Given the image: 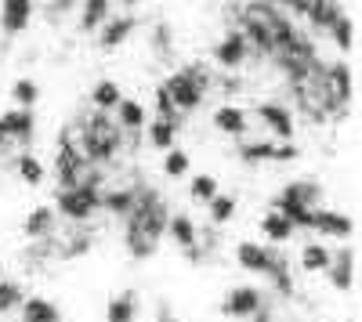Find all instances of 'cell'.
Wrapping results in <instances>:
<instances>
[{"label": "cell", "mask_w": 362, "mask_h": 322, "mask_svg": "<svg viewBox=\"0 0 362 322\" xmlns=\"http://www.w3.org/2000/svg\"><path fill=\"white\" fill-rule=\"evenodd\" d=\"M124 217H127V228H124V246H127V254H131L134 261H148V257L156 254L160 239L167 236V217H170V210H167L163 196L153 192V189L138 192V196H134V207H131Z\"/></svg>", "instance_id": "1"}, {"label": "cell", "mask_w": 362, "mask_h": 322, "mask_svg": "<svg viewBox=\"0 0 362 322\" xmlns=\"http://www.w3.org/2000/svg\"><path fill=\"white\" fill-rule=\"evenodd\" d=\"M76 145H80V156L87 163H105V160L116 156L119 145H124V131H119L116 120H109V116L98 109L95 116H87V120L80 124Z\"/></svg>", "instance_id": "2"}, {"label": "cell", "mask_w": 362, "mask_h": 322, "mask_svg": "<svg viewBox=\"0 0 362 322\" xmlns=\"http://www.w3.org/2000/svg\"><path fill=\"white\" fill-rule=\"evenodd\" d=\"M210 83H214L210 69H206V66H199V62H192V66H185V69L170 73L163 87H167V95H170V102H174V109H177V112H192V109H199V105H203L206 87H210Z\"/></svg>", "instance_id": "3"}, {"label": "cell", "mask_w": 362, "mask_h": 322, "mask_svg": "<svg viewBox=\"0 0 362 322\" xmlns=\"http://www.w3.org/2000/svg\"><path fill=\"white\" fill-rule=\"evenodd\" d=\"M54 170H58V189H73V185L83 181L87 160L80 156L76 127H66L62 134H58V145H54Z\"/></svg>", "instance_id": "4"}, {"label": "cell", "mask_w": 362, "mask_h": 322, "mask_svg": "<svg viewBox=\"0 0 362 322\" xmlns=\"http://www.w3.org/2000/svg\"><path fill=\"white\" fill-rule=\"evenodd\" d=\"M98 207H102L98 181L83 178V181H80V185H73V189H58V214L69 217V221H76V225H83L90 214L98 210Z\"/></svg>", "instance_id": "5"}, {"label": "cell", "mask_w": 362, "mask_h": 322, "mask_svg": "<svg viewBox=\"0 0 362 322\" xmlns=\"http://www.w3.org/2000/svg\"><path fill=\"white\" fill-rule=\"evenodd\" d=\"M235 265L247 268V272H257V275H268L272 268L279 265V254L261 246V243H239L235 246Z\"/></svg>", "instance_id": "6"}, {"label": "cell", "mask_w": 362, "mask_h": 322, "mask_svg": "<svg viewBox=\"0 0 362 322\" xmlns=\"http://www.w3.org/2000/svg\"><path fill=\"white\" fill-rule=\"evenodd\" d=\"M261 308V290L257 286H235L221 301V315L225 318H250Z\"/></svg>", "instance_id": "7"}, {"label": "cell", "mask_w": 362, "mask_h": 322, "mask_svg": "<svg viewBox=\"0 0 362 322\" xmlns=\"http://www.w3.org/2000/svg\"><path fill=\"white\" fill-rule=\"evenodd\" d=\"M247 54H250L247 37L239 33V29H232V33H225V40L214 47V62H218L221 69H239V66L247 62Z\"/></svg>", "instance_id": "8"}, {"label": "cell", "mask_w": 362, "mask_h": 322, "mask_svg": "<svg viewBox=\"0 0 362 322\" xmlns=\"http://www.w3.org/2000/svg\"><path fill=\"white\" fill-rule=\"evenodd\" d=\"M322 76H326V91H329V98L337 102L341 112H348V105H351V69H348V62L326 66Z\"/></svg>", "instance_id": "9"}, {"label": "cell", "mask_w": 362, "mask_h": 322, "mask_svg": "<svg viewBox=\"0 0 362 322\" xmlns=\"http://www.w3.org/2000/svg\"><path fill=\"white\" fill-rule=\"evenodd\" d=\"M326 275H329V282H334V290L348 294L351 282H355V250H351V246H344V250H337V254H329Z\"/></svg>", "instance_id": "10"}, {"label": "cell", "mask_w": 362, "mask_h": 322, "mask_svg": "<svg viewBox=\"0 0 362 322\" xmlns=\"http://www.w3.org/2000/svg\"><path fill=\"white\" fill-rule=\"evenodd\" d=\"M33 18V0H0V29L4 33H22Z\"/></svg>", "instance_id": "11"}, {"label": "cell", "mask_w": 362, "mask_h": 322, "mask_svg": "<svg viewBox=\"0 0 362 322\" xmlns=\"http://www.w3.org/2000/svg\"><path fill=\"white\" fill-rule=\"evenodd\" d=\"M257 116H261V124H264L272 134H279L283 141L293 138V112H290V109H283V105H276V102H261V105H257Z\"/></svg>", "instance_id": "12"}, {"label": "cell", "mask_w": 362, "mask_h": 322, "mask_svg": "<svg viewBox=\"0 0 362 322\" xmlns=\"http://www.w3.org/2000/svg\"><path fill=\"white\" fill-rule=\"evenodd\" d=\"M308 228L312 232H322V236H334V239H348L351 232H355L351 217H344L337 210H312V225Z\"/></svg>", "instance_id": "13"}, {"label": "cell", "mask_w": 362, "mask_h": 322, "mask_svg": "<svg viewBox=\"0 0 362 322\" xmlns=\"http://www.w3.org/2000/svg\"><path fill=\"white\" fill-rule=\"evenodd\" d=\"M0 127H4V134L11 138V141H29L33 138V131H37V124H33V109H11V112H4L0 116Z\"/></svg>", "instance_id": "14"}, {"label": "cell", "mask_w": 362, "mask_h": 322, "mask_svg": "<svg viewBox=\"0 0 362 322\" xmlns=\"http://www.w3.org/2000/svg\"><path fill=\"white\" fill-rule=\"evenodd\" d=\"M167 232H170V239L196 261V239H199L196 221H192L189 214H174V217H167Z\"/></svg>", "instance_id": "15"}, {"label": "cell", "mask_w": 362, "mask_h": 322, "mask_svg": "<svg viewBox=\"0 0 362 322\" xmlns=\"http://www.w3.org/2000/svg\"><path fill=\"white\" fill-rule=\"evenodd\" d=\"M90 246H95V236L87 228H73L69 236H62V243L54 246V257L58 261H73V257H83Z\"/></svg>", "instance_id": "16"}, {"label": "cell", "mask_w": 362, "mask_h": 322, "mask_svg": "<svg viewBox=\"0 0 362 322\" xmlns=\"http://www.w3.org/2000/svg\"><path fill=\"white\" fill-rule=\"evenodd\" d=\"M134 15H119V18H112V22H105V29L98 33V44L105 47V51H116L119 44H124L131 33H134Z\"/></svg>", "instance_id": "17"}, {"label": "cell", "mask_w": 362, "mask_h": 322, "mask_svg": "<svg viewBox=\"0 0 362 322\" xmlns=\"http://www.w3.org/2000/svg\"><path fill=\"white\" fill-rule=\"evenodd\" d=\"M341 15H344L341 11V0H312L308 11H305V18L312 22V29H319V33H326V29L334 25Z\"/></svg>", "instance_id": "18"}, {"label": "cell", "mask_w": 362, "mask_h": 322, "mask_svg": "<svg viewBox=\"0 0 362 322\" xmlns=\"http://www.w3.org/2000/svg\"><path fill=\"white\" fill-rule=\"evenodd\" d=\"M51 232H54V210L51 207H33V210H29V217L22 225L25 239H47Z\"/></svg>", "instance_id": "19"}, {"label": "cell", "mask_w": 362, "mask_h": 322, "mask_svg": "<svg viewBox=\"0 0 362 322\" xmlns=\"http://www.w3.org/2000/svg\"><path fill=\"white\" fill-rule=\"evenodd\" d=\"M22 322H62V311L47 297H22Z\"/></svg>", "instance_id": "20"}, {"label": "cell", "mask_w": 362, "mask_h": 322, "mask_svg": "<svg viewBox=\"0 0 362 322\" xmlns=\"http://www.w3.org/2000/svg\"><path fill=\"white\" fill-rule=\"evenodd\" d=\"M214 127H218L221 134H232V138L247 134V112L239 109V105H221V109L214 112Z\"/></svg>", "instance_id": "21"}, {"label": "cell", "mask_w": 362, "mask_h": 322, "mask_svg": "<svg viewBox=\"0 0 362 322\" xmlns=\"http://www.w3.org/2000/svg\"><path fill=\"white\" fill-rule=\"evenodd\" d=\"M138 315V297L134 290H124V294H116L105 308V322H134Z\"/></svg>", "instance_id": "22"}, {"label": "cell", "mask_w": 362, "mask_h": 322, "mask_svg": "<svg viewBox=\"0 0 362 322\" xmlns=\"http://www.w3.org/2000/svg\"><path fill=\"white\" fill-rule=\"evenodd\" d=\"M177 131H181V124L156 116V120H148V145H153V149H163V153H167V149H174Z\"/></svg>", "instance_id": "23"}, {"label": "cell", "mask_w": 362, "mask_h": 322, "mask_svg": "<svg viewBox=\"0 0 362 322\" xmlns=\"http://www.w3.org/2000/svg\"><path fill=\"white\" fill-rule=\"evenodd\" d=\"M279 196H286V199H293V203H305V207H315V203L322 199V185H319V181H308V178H297V181H290Z\"/></svg>", "instance_id": "24"}, {"label": "cell", "mask_w": 362, "mask_h": 322, "mask_svg": "<svg viewBox=\"0 0 362 322\" xmlns=\"http://www.w3.org/2000/svg\"><path fill=\"white\" fill-rule=\"evenodd\" d=\"M112 0H83L80 4V33H95V29L105 22Z\"/></svg>", "instance_id": "25"}, {"label": "cell", "mask_w": 362, "mask_h": 322, "mask_svg": "<svg viewBox=\"0 0 362 322\" xmlns=\"http://www.w3.org/2000/svg\"><path fill=\"white\" fill-rule=\"evenodd\" d=\"M116 116H119V120H116L119 131H134V134H138V131L145 127V109H141L134 98H119V102H116Z\"/></svg>", "instance_id": "26"}, {"label": "cell", "mask_w": 362, "mask_h": 322, "mask_svg": "<svg viewBox=\"0 0 362 322\" xmlns=\"http://www.w3.org/2000/svg\"><path fill=\"white\" fill-rule=\"evenodd\" d=\"M261 232L272 239V243H286V239H293V225L283 217V214H276V210H268L264 217H261Z\"/></svg>", "instance_id": "27"}, {"label": "cell", "mask_w": 362, "mask_h": 322, "mask_svg": "<svg viewBox=\"0 0 362 322\" xmlns=\"http://www.w3.org/2000/svg\"><path fill=\"white\" fill-rule=\"evenodd\" d=\"M134 196H138V192H131V189H112V192L102 196V207H98V210H109V214H116V217H124V214L134 207Z\"/></svg>", "instance_id": "28"}, {"label": "cell", "mask_w": 362, "mask_h": 322, "mask_svg": "<svg viewBox=\"0 0 362 322\" xmlns=\"http://www.w3.org/2000/svg\"><path fill=\"white\" fill-rule=\"evenodd\" d=\"M239 160H243V163H272V160H276V141L239 145Z\"/></svg>", "instance_id": "29"}, {"label": "cell", "mask_w": 362, "mask_h": 322, "mask_svg": "<svg viewBox=\"0 0 362 322\" xmlns=\"http://www.w3.org/2000/svg\"><path fill=\"white\" fill-rule=\"evenodd\" d=\"M90 102H95V109H102V112L116 109V102H119V87H116L112 80H98L95 87H90Z\"/></svg>", "instance_id": "30"}, {"label": "cell", "mask_w": 362, "mask_h": 322, "mask_svg": "<svg viewBox=\"0 0 362 322\" xmlns=\"http://www.w3.org/2000/svg\"><path fill=\"white\" fill-rule=\"evenodd\" d=\"M206 214H210V221H214V225H225V221H232V217H235V196H225V192H218L214 199L206 203Z\"/></svg>", "instance_id": "31"}, {"label": "cell", "mask_w": 362, "mask_h": 322, "mask_svg": "<svg viewBox=\"0 0 362 322\" xmlns=\"http://www.w3.org/2000/svg\"><path fill=\"white\" fill-rule=\"evenodd\" d=\"M326 265H329V250L322 243H308L300 250V268L305 272H326Z\"/></svg>", "instance_id": "32"}, {"label": "cell", "mask_w": 362, "mask_h": 322, "mask_svg": "<svg viewBox=\"0 0 362 322\" xmlns=\"http://www.w3.org/2000/svg\"><path fill=\"white\" fill-rule=\"evenodd\" d=\"M189 167H192V160H189L185 149H167V156H163V174L167 178H185Z\"/></svg>", "instance_id": "33"}, {"label": "cell", "mask_w": 362, "mask_h": 322, "mask_svg": "<svg viewBox=\"0 0 362 322\" xmlns=\"http://www.w3.org/2000/svg\"><path fill=\"white\" fill-rule=\"evenodd\" d=\"M189 196H192L196 203H203V207H206V203L218 196V178H210V174H196L192 185H189Z\"/></svg>", "instance_id": "34"}, {"label": "cell", "mask_w": 362, "mask_h": 322, "mask_svg": "<svg viewBox=\"0 0 362 322\" xmlns=\"http://www.w3.org/2000/svg\"><path fill=\"white\" fill-rule=\"evenodd\" d=\"M18 178H22L25 185H40V181H44V163H40L37 156L22 153V156H18Z\"/></svg>", "instance_id": "35"}, {"label": "cell", "mask_w": 362, "mask_h": 322, "mask_svg": "<svg viewBox=\"0 0 362 322\" xmlns=\"http://www.w3.org/2000/svg\"><path fill=\"white\" fill-rule=\"evenodd\" d=\"M22 304V286L15 279H0V315H8Z\"/></svg>", "instance_id": "36"}, {"label": "cell", "mask_w": 362, "mask_h": 322, "mask_svg": "<svg viewBox=\"0 0 362 322\" xmlns=\"http://www.w3.org/2000/svg\"><path fill=\"white\" fill-rule=\"evenodd\" d=\"M326 33H334V44H337L341 51H351V44H355V25H351L348 15H341L334 25L326 29Z\"/></svg>", "instance_id": "37"}, {"label": "cell", "mask_w": 362, "mask_h": 322, "mask_svg": "<svg viewBox=\"0 0 362 322\" xmlns=\"http://www.w3.org/2000/svg\"><path fill=\"white\" fill-rule=\"evenodd\" d=\"M11 95H15V102H18L22 109H33V105H37V98H40V87H37L33 80H15Z\"/></svg>", "instance_id": "38"}, {"label": "cell", "mask_w": 362, "mask_h": 322, "mask_svg": "<svg viewBox=\"0 0 362 322\" xmlns=\"http://www.w3.org/2000/svg\"><path fill=\"white\" fill-rule=\"evenodd\" d=\"M268 279L276 282V290H279L283 297H290V294H293V279H290V265H286V257H279V265L268 272Z\"/></svg>", "instance_id": "39"}, {"label": "cell", "mask_w": 362, "mask_h": 322, "mask_svg": "<svg viewBox=\"0 0 362 322\" xmlns=\"http://www.w3.org/2000/svg\"><path fill=\"white\" fill-rule=\"evenodd\" d=\"M156 116H163V120H174V124H181V112L174 109V102H170V95H167V87H163V83L156 87Z\"/></svg>", "instance_id": "40"}, {"label": "cell", "mask_w": 362, "mask_h": 322, "mask_svg": "<svg viewBox=\"0 0 362 322\" xmlns=\"http://www.w3.org/2000/svg\"><path fill=\"white\" fill-rule=\"evenodd\" d=\"M153 47H156V54H170V29H167V22H160L153 29Z\"/></svg>", "instance_id": "41"}, {"label": "cell", "mask_w": 362, "mask_h": 322, "mask_svg": "<svg viewBox=\"0 0 362 322\" xmlns=\"http://www.w3.org/2000/svg\"><path fill=\"white\" fill-rule=\"evenodd\" d=\"M297 156H300L297 145L293 141H283V145H276V160H272V163H293Z\"/></svg>", "instance_id": "42"}, {"label": "cell", "mask_w": 362, "mask_h": 322, "mask_svg": "<svg viewBox=\"0 0 362 322\" xmlns=\"http://www.w3.org/2000/svg\"><path fill=\"white\" fill-rule=\"evenodd\" d=\"M254 318H257V322H272V311H268V308H257Z\"/></svg>", "instance_id": "43"}, {"label": "cell", "mask_w": 362, "mask_h": 322, "mask_svg": "<svg viewBox=\"0 0 362 322\" xmlns=\"http://www.w3.org/2000/svg\"><path fill=\"white\" fill-rule=\"evenodd\" d=\"M8 141H11V138L4 134V127H0V149H4V145H8Z\"/></svg>", "instance_id": "44"}]
</instances>
